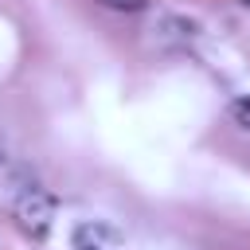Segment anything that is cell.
I'll return each mask as SVG.
<instances>
[{"instance_id":"6da1fadb","label":"cell","mask_w":250,"mask_h":250,"mask_svg":"<svg viewBox=\"0 0 250 250\" xmlns=\"http://www.w3.org/2000/svg\"><path fill=\"white\" fill-rule=\"evenodd\" d=\"M55 215H59V199H55L47 188H35V184H27V188L16 195V223H20L27 234L43 238V234L51 230Z\"/></svg>"},{"instance_id":"7a4b0ae2","label":"cell","mask_w":250,"mask_h":250,"mask_svg":"<svg viewBox=\"0 0 250 250\" xmlns=\"http://www.w3.org/2000/svg\"><path fill=\"white\" fill-rule=\"evenodd\" d=\"M70 246L74 250H117L121 246V230L105 219H86L70 230Z\"/></svg>"},{"instance_id":"3957f363","label":"cell","mask_w":250,"mask_h":250,"mask_svg":"<svg viewBox=\"0 0 250 250\" xmlns=\"http://www.w3.org/2000/svg\"><path fill=\"white\" fill-rule=\"evenodd\" d=\"M152 39H156L160 47H188V43L199 39V23L188 20V16L164 12V16H156V23H152Z\"/></svg>"},{"instance_id":"277c9868","label":"cell","mask_w":250,"mask_h":250,"mask_svg":"<svg viewBox=\"0 0 250 250\" xmlns=\"http://www.w3.org/2000/svg\"><path fill=\"white\" fill-rule=\"evenodd\" d=\"M230 117H234V125H238V129H246V133H250V94H242V98H234V102H230Z\"/></svg>"},{"instance_id":"5b68a950","label":"cell","mask_w":250,"mask_h":250,"mask_svg":"<svg viewBox=\"0 0 250 250\" xmlns=\"http://www.w3.org/2000/svg\"><path fill=\"white\" fill-rule=\"evenodd\" d=\"M98 4L109 12H145L148 8V0H98Z\"/></svg>"},{"instance_id":"8992f818","label":"cell","mask_w":250,"mask_h":250,"mask_svg":"<svg viewBox=\"0 0 250 250\" xmlns=\"http://www.w3.org/2000/svg\"><path fill=\"white\" fill-rule=\"evenodd\" d=\"M0 160H4V141H0Z\"/></svg>"}]
</instances>
